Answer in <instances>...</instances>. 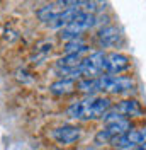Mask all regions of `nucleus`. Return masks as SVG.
<instances>
[{"label": "nucleus", "mask_w": 146, "mask_h": 150, "mask_svg": "<svg viewBox=\"0 0 146 150\" xmlns=\"http://www.w3.org/2000/svg\"><path fill=\"white\" fill-rule=\"evenodd\" d=\"M110 109H112V103L109 97L88 96L85 99L72 103L66 112L73 120H99V118H104L105 112H109Z\"/></svg>", "instance_id": "obj_1"}, {"label": "nucleus", "mask_w": 146, "mask_h": 150, "mask_svg": "<svg viewBox=\"0 0 146 150\" xmlns=\"http://www.w3.org/2000/svg\"><path fill=\"white\" fill-rule=\"evenodd\" d=\"M97 24V17L93 14H88V12H80L77 17L73 19L68 26H65L61 31H60V38L63 41H72V39H78L80 34H83L85 31H88L90 28H93Z\"/></svg>", "instance_id": "obj_2"}, {"label": "nucleus", "mask_w": 146, "mask_h": 150, "mask_svg": "<svg viewBox=\"0 0 146 150\" xmlns=\"http://www.w3.org/2000/svg\"><path fill=\"white\" fill-rule=\"evenodd\" d=\"M97 82H99V91L109 92V94H122L134 87L133 79L131 77H124V75L104 74L97 79Z\"/></svg>", "instance_id": "obj_3"}, {"label": "nucleus", "mask_w": 146, "mask_h": 150, "mask_svg": "<svg viewBox=\"0 0 146 150\" xmlns=\"http://www.w3.org/2000/svg\"><path fill=\"white\" fill-rule=\"evenodd\" d=\"M104 58H105L104 51H95L82 58L78 65L82 72V79H99L100 75H104Z\"/></svg>", "instance_id": "obj_4"}, {"label": "nucleus", "mask_w": 146, "mask_h": 150, "mask_svg": "<svg viewBox=\"0 0 146 150\" xmlns=\"http://www.w3.org/2000/svg\"><path fill=\"white\" fill-rule=\"evenodd\" d=\"M131 65V60L128 55L124 53H117V51H112V53H105L104 58V74H110V75H119L122 72H126Z\"/></svg>", "instance_id": "obj_5"}, {"label": "nucleus", "mask_w": 146, "mask_h": 150, "mask_svg": "<svg viewBox=\"0 0 146 150\" xmlns=\"http://www.w3.org/2000/svg\"><path fill=\"white\" fill-rule=\"evenodd\" d=\"M116 149H131V147H145L146 145V128H133L112 143Z\"/></svg>", "instance_id": "obj_6"}, {"label": "nucleus", "mask_w": 146, "mask_h": 150, "mask_svg": "<svg viewBox=\"0 0 146 150\" xmlns=\"http://www.w3.org/2000/svg\"><path fill=\"white\" fill-rule=\"evenodd\" d=\"M80 135H82V130L73 125H63L51 131V137L61 145H72L75 142H78Z\"/></svg>", "instance_id": "obj_7"}, {"label": "nucleus", "mask_w": 146, "mask_h": 150, "mask_svg": "<svg viewBox=\"0 0 146 150\" xmlns=\"http://www.w3.org/2000/svg\"><path fill=\"white\" fill-rule=\"evenodd\" d=\"M122 39V34L116 26H104L100 28L99 34H97V41L100 48H114L117 46Z\"/></svg>", "instance_id": "obj_8"}, {"label": "nucleus", "mask_w": 146, "mask_h": 150, "mask_svg": "<svg viewBox=\"0 0 146 150\" xmlns=\"http://www.w3.org/2000/svg\"><path fill=\"white\" fill-rule=\"evenodd\" d=\"M63 10H65V2H56V4H48V5H43L41 9H37L36 16L39 17V21L51 24Z\"/></svg>", "instance_id": "obj_9"}, {"label": "nucleus", "mask_w": 146, "mask_h": 150, "mask_svg": "<svg viewBox=\"0 0 146 150\" xmlns=\"http://www.w3.org/2000/svg\"><path fill=\"white\" fill-rule=\"evenodd\" d=\"M116 111H119L124 118H134V116H143L145 111L143 108L139 106L136 99H124V101H119L117 106L114 108Z\"/></svg>", "instance_id": "obj_10"}, {"label": "nucleus", "mask_w": 146, "mask_h": 150, "mask_svg": "<svg viewBox=\"0 0 146 150\" xmlns=\"http://www.w3.org/2000/svg\"><path fill=\"white\" fill-rule=\"evenodd\" d=\"M77 89L75 80L72 79H58L56 82L49 85V92L55 94V96H66V94H72Z\"/></svg>", "instance_id": "obj_11"}, {"label": "nucleus", "mask_w": 146, "mask_h": 150, "mask_svg": "<svg viewBox=\"0 0 146 150\" xmlns=\"http://www.w3.org/2000/svg\"><path fill=\"white\" fill-rule=\"evenodd\" d=\"M77 89L83 94L93 96L95 92H99V82H97V79H80L77 84Z\"/></svg>", "instance_id": "obj_12"}, {"label": "nucleus", "mask_w": 146, "mask_h": 150, "mask_svg": "<svg viewBox=\"0 0 146 150\" xmlns=\"http://www.w3.org/2000/svg\"><path fill=\"white\" fill-rule=\"evenodd\" d=\"M82 62V55H65L63 58H60L56 62L55 68H73V67H78Z\"/></svg>", "instance_id": "obj_13"}, {"label": "nucleus", "mask_w": 146, "mask_h": 150, "mask_svg": "<svg viewBox=\"0 0 146 150\" xmlns=\"http://www.w3.org/2000/svg\"><path fill=\"white\" fill-rule=\"evenodd\" d=\"M88 48H87V45L83 43L82 39H72V41H68L66 45H65V51H66V55H82V53H85Z\"/></svg>", "instance_id": "obj_14"}, {"label": "nucleus", "mask_w": 146, "mask_h": 150, "mask_svg": "<svg viewBox=\"0 0 146 150\" xmlns=\"http://www.w3.org/2000/svg\"><path fill=\"white\" fill-rule=\"evenodd\" d=\"M83 150H99V149H95V147H87V149H83Z\"/></svg>", "instance_id": "obj_15"}]
</instances>
